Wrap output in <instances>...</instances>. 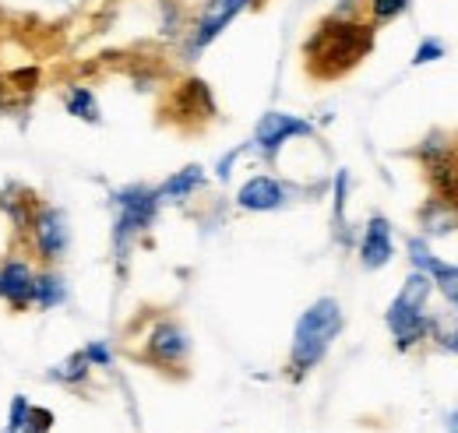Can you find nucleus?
I'll use <instances>...</instances> for the list:
<instances>
[{"instance_id":"1","label":"nucleus","mask_w":458,"mask_h":433,"mask_svg":"<svg viewBox=\"0 0 458 433\" xmlns=\"http://www.w3.org/2000/svg\"><path fill=\"white\" fill-rule=\"evenodd\" d=\"M374 32L377 29L370 21L328 14L325 21H318L310 39L303 43V67H307V74L318 78V81H332V78L349 74L363 56L374 50Z\"/></svg>"},{"instance_id":"2","label":"nucleus","mask_w":458,"mask_h":433,"mask_svg":"<svg viewBox=\"0 0 458 433\" xmlns=\"http://www.w3.org/2000/svg\"><path fill=\"white\" fill-rule=\"evenodd\" d=\"M345 314L339 300L321 296L314 300L293 327V345H289V374L293 378H307L314 367H321V360L328 356L332 342L343 335Z\"/></svg>"},{"instance_id":"3","label":"nucleus","mask_w":458,"mask_h":433,"mask_svg":"<svg viewBox=\"0 0 458 433\" xmlns=\"http://www.w3.org/2000/svg\"><path fill=\"white\" fill-rule=\"evenodd\" d=\"M159 205H163L159 191L148 183H131V187H120L114 194V254L120 268L131 258V247L138 243V236L156 225Z\"/></svg>"},{"instance_id":"4","label":"nucleus","mask_w":458,"mask_h":433,"mask_svg":"<svg viewBox=\"0 0 458 433\" xmlns=\"http://www.w3.org/2000/svg\"><path fill=\"white\" fill-rule=\"evenodd\" d=\"M254 4H258V0H205L201 11H198V18L183 29V43H180L183 60H198V56L205 54V50L226 32L229 25H233L247 7H254Z\"/></svg>"},{"instance_id":"5","label":"nucleus","mask_w":458,"mask_h":433,"mask_svg":"<svg viewBox=\"0 0 458 433\" xmlns=\"http://www.w3.org/2000/svg\"><path fill=\"white\" fill-rule=\"evenodd\" d=\"M25 233H29V243H32L39 261H47V265L64 261V254L71 247V222H67L64 208H57V205H36Z\"/></svg>"},{"instance_id":"6","label":"nucleus","mask_w":458,"mask_h":433,"mask_svg":"<svg viewBox=\"0 0 458 433\" xmlns=\"http://www.w3.org/2000/svg\"><path fill=\"white\" fill-rule=\"evenodd\" d=\"M314 134V123L303 120V116H293V113H283V109H268L258 127H254V138L247 149H254L261 159H276L283 149H286L293 138H310Z\"/></svg>"},{"instance_id":"7","label":"nucleus","mask_w":458,"mask_h":433,"mask_svg":"<svg viewBox=\"0 0 458 433\" xmlns=\"http://www.w3.org/2000/svg\"><path fill=\"white\" fill-rule=\"evenodd\" d=\"M385 325L392 331L399 352H409V349H416L420 342L430 338V314H427V307L423 303H412L405 296L392 300V307L385 310Z\"/></svg>"},{"instance_id":"8","label":"nucleus","mask_w":458,"mask_h":433,"mask_svg":"<svg viewBox=\"0 0 458 433\" xmlns=\"http://www.w3.org/2000/svg\"><path fill=\"white\" fill-rule=\"evenodd\" d=\"M141 356H145L148 363L170 370V367L187 363V356H191V338H187V331L176 325V321H156L152 331L145 335V352H141Z\"/></svg>"},{"instance_id":"9","label":"nucleus","mask_w":458,"mask_h":433,"mask_svg":"<svg viewBox=\"0 0 458 433\" xmlns=\"http://www.w3.org/2000/svg\"><path fill=\"white\" fill-rule=\"evenodd\" d=\"M289 198H293V191H289L279 176L258 173V176H250L247 183H240V191H236V208H243V212H279V208L289 205Z\"/></svg>"},{"instance_id":"10","label":"nucleus","mask_w":458,"mask_h":433,"mask_svg":"<svg viewBox=\"0 0 458 433\" xmlns=\"http://www.w3.org/2000/svg\"><path fill=\"white\" fill-rule=\"evenodd\" d=\"M32 289H36V268L25 258H4L0 261V300L11 310H32Z\"/></svg>"},{"instance_id":"11","label":"nucleus","mask_w":458,"mask_h":433,"mask_svg":"<svg viewBox=\"0 0 458 433\" xmlns=\"http://www.w3.org/2000/svg\"><path fill=\"white\" fill-rule=\"evenodd\" d=\"M395 254V233L392 222L385 216H370L363 225V240H360V265L367 271H381Z\"/></svg>"},{"instance_id":"12","label":"nucleus","mask_w":458,"mask_h":433,"mask_svg":"<svg viewBox=\"0 0 458 433\" xmlns=\"http://www.w3.org/2000/svg\"><path fill=\"white\" fill-rule=\"evenodd\" d=\"M420 229L423 236H448L458 229V198L452 194H430L420 208Z\"/></svg>"},{"instance_id":"13","label":"nucleus","mask_w":458,"mask_h":433,"mask_svg":"<svg viewBox=\"0 0 458 433\" xmlns=\"http://www.w3.org/2000/svg\"><path fill=\"white\" fill-rule=\"evenodd\" d=\"M173 113L183 116V120H194V116L198 120H212L216 116V99H212L208 85L201 78H187L173 96Z\"/></svg>"},{"instance_id":"14","label":"nucleus","mask_w":458,"mask_h":433,"mask_svg":"<svg viewBox=\"0 0 458 433\" xmlns=\"http://www.w3.org/2000/svg\"><path fill=\"white\" fill-rule=\"evenodd\" d=\"M201 183H205V169H201V166H183V169H176L173 176H166L156 191H159V201L180 205V201L194 198V191H198Z\"/></svg>"},{"instance_id":"15","label":"nucleus","mask_w":458,"mask_h":433,"mask_svg":"<svg viewBox=\"0 0 458 433\" xmlns=\"http://www.w3.org/2000/svg\"><path fill=\"white\" fill-rule=\"evenodd\" d=\"M67 303V282L54 268L36 271V289H32V307L36 310H57Z\"/></svg>"},{"instance_id":"16","label":"nucleus","mask_w":458,"mask_h":433,"mask_svg":"<svg viewBox=\"0 0 458 433\" xmlns=\"http://www.w3.org/2000/svg\"><path fill=\"white\" fill-rule=\"evenodd\" d=\"M64 109L74 120H85V123H99L103 120V106H99V99H96V92L89 85H67L64 89Z\"/></svg>"},{"instance_id":"17","label":"nucleus","mask_w":458,"mask_h":433,"mask_svg":"<svg viewBox=\"0 0 458 433\" xmlns=\"http://www.w3.org/2000/svg\"><path fill=\"white\" fill-rule=\"evenodd\" d=\"M89 374H92V363H89V356H85V352H71L67 360H60L57 367L50 370V378L60 380V384H71V387L85 384Z\"/></svg>"},{"instance_id":"18","label":"nucleus","mask_w":458,"mask_h":433,"mask_svg":"<svg viewBox=\"0 0 458 433\" xmlns=\"http://www.w3.org/2000/svg\"><path fill=\"white\" fill-rule=\"evenodd\" d=\"M430 278H434V289L452 303L458 310V265H445V261H437L434 271H430Z\"/></svg>"},{"instance_id":"19","label":"nucleus","mask_w":458,"mask_h":433,"mask_svg":"<svg viewBox=\"0 0 458 433\" xmlns=\"http://www.w3.org/2000/svg\"><path fill=\"white\" fill-rule=\"evenodd\" d=\"M409 4H412V0H367V11H370V25L377 29V25H388V21H395V18H402V14L409 11Z\"/></svg>"},{"instance_id":"20","label":"nucleus","mask_w":458,"mask_h":433,"mask_svg":"<svg viewBox=\"0 0 458 433\" xmlns=\"http://www.w3.org/2000/svg\"><path fill=\"white\" fill-rule=\"evenodd\" d=\"M437 261H441V258H437V254H430V247H427V240H423V236H412V240H409V265H412V268L430 275Z\"/></svg>"},{"instance_id":"21","label":"nucleus","mask_w":458,"mask_h":433,"mask_svg":"<svg viewBox=\"0 0 458 433\" xmlns=\"http://www.w3.org/2000/svg\"><path fill=\"white\" fill-rule=\"evenodd\" d=\"M430 338H434L441 349H448V352H455L458 356V321L430 318Z\"/></svg>"},{"instance_id":"22","label":"nucleus","mask_w":458,"mask_h":433,"mask_svg":"<svg viewBox=\"0 0 458 433\" xmlns=\"http://www.w3.org/2000/svg\"><path fill=\"white\" fill-rule=\"evenodd\" d=\"M441 56H448V47H445L441 39L427 36V39H420V47H416V54H412V64L423 67V64H434V60H441Z\"/></svg>"},{"instance_id":"23","label":"nucleus","mask_w":458,"mask_h":433,"mask_svg":"<svg viewBox=\"0 0 458 433\" xmlns=\"http://www.w3.org/2000/svg\"><path fill=\"white\" fill-rule=\"evenodd\" d=\"M29 398L25 395H14V402H11V412H7V427L4 433H21L25 430V420H29Z\"/></svg>"},{"instance_id":"24","label":"nucleus","mask_w":458,"mask_h":433,"mask_svg":"<svg viewBox=\"0 0 458 433\" xmlns=\"http://www.w3.org/2000/svg\"><path fill=\"white\" fill-rule=\"evenodd\" d=\"M50 427H54V412L50 409H29V420H25L21 433H50Z\"/></svg>"},{"instance_id":"25","label":"nucleus","mask_w":458,"mask_h":433,"mask_svg":"<svg viewBox=\"0 0 458 433\" xmlns=\"http://www.w3.org/2000/svg\"><path fill=\"white\" fill-rule=\"evenodd\" d=\"M81 352L89 356V363H92V367H110V363H114V352H110V345H106V342H89Z\"/></svg>"},{"instance_id":"26","label":"nucleus","mask_w":458,"mask_h":433,"mask_svg":"<svg viewBox=\"0 0 458 433\" xmlns=\"http://www.w3.org/2000/svg\"><path fill=\"white\" fill-rule=\"evenodd\" d=\"M345 194H349V173H339L335 176V222L345 225Z\"/></svg>"},{"instance_id":"27","label":"nucleus","mask_w":458,"mask_h":433,"mask_svg":"<svg viewBox=\"0 0 458 433\" xmlns=\"http://www.w3.org/2000/svg\"><path fill=\"white\" fill-rule=\"evenodd\" d=\"M240 156H243V149H233L229 156H223V159H219V166H216V176H219L223 183H226V180H229V173H233V163H236Z\"/></svg>"},{"instance_id":"28","label":"nucleus","mask_w":458,"mask_h":433,"mask_svg":"<svg viewBox=\"0 0 458 433\" xmlns=\"http://www.w3.org/2000/svg\"><path fill=\"white\" fill-rule=\"evenodd\" d=\"M11 99H14V85L7 78H0V113L11 106Z\"/></svg>"},{"instance_id":"29","label":"nucleus","mask_w":458,"mask_h":433,"mask_svg":"<svg viewBox=\"0 0 458 433\" xmlns=\"http://www.w3.org/2000/svg\"><path fill=\"white\" fill-rule=\"evenodd\" d=\"M445 430H448V433H458V409H452V412L445 416Z\"/></svg>"},{"instance_id":"30","label":"nucleus","mask_w":458,"mask_h":433,"mask_svg":"<svg viewBox=\"0 0 458 433\" xmlns=\"http://www.w3.org/2000/svg\"><path fill=\"white\" fill-rule=\"evenodd\" d=\"M452 194L458 198V149H455V156H452Z\"/></svg>"}]
</instances>
